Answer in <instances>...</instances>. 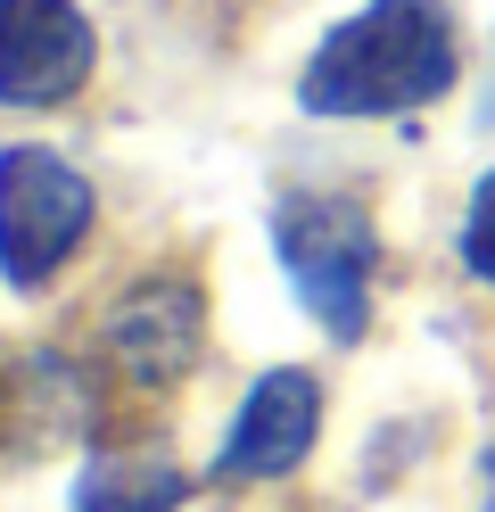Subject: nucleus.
<instances>
[{
	"label": "nucleus",
	"mask_w": 495,
	"mask_h": 512,
	"mask_svg": "<svg viewBox=\"0 0 495 512\" xmlns=\"http://www.w3.org/2000/svg\"><path fill=\"white\" fill-rule=\"evenodd\" d=\"M462 75L454 50V9L446 0H363L314 42L306 75H297V108L306 116H421L446 100Z\"/></svg>",
	"instance_id": "f257e3e1"
},
{
	"label": "nucleus",
	"mask_w": 495,
	"mask_h": 512,
	"mask_svg": "<svg viewBox=\"0 0 495 512\" xmlns=\"http://www.w3.org/2000/svg\"><path fill=\"white\" fill-rule=\"evenodd\" d=\"M273 248L297 306L314 323L355 347L372 331V265H380V223L363 199H339V190H289L273 207Z\"/></svg>",
	"instance_id": "f03ea898"
},
{
	"label": "nucleus",
	"mask_w": 495,
	"mask_h": 512,
	"mask_svg": "<svg viewBox=\"0 0 495 512\" xmlns=\"http://www.w3.org/2000/svg\"><path fill=\"white\" fill-rule=\"evenodd\" d=\"M91 182L83 166H66L42 141H9L0 149V281L9 290H42L58 265L91 240Z\"/></svg>",
	"instance_id": "7ed1b4c3"
},
{
	"label": "nucleus",
	"mask_w": 495,
	"mask_h": 512,
	"mask_svg": "<svg viewBox=\"0 0 495 512\" xmlns=\"http://www.w3.org/2000/svg\"><path fill=\"white\" fill-rule=\"evenodd\" d=\"M198 347H207V298H198L190 273H149L99 314V356H108L124 372V389H141V397L190 380Z\"/></svg>",
	"instance_id": "20e7f679"
},
{
	"label": "nucleus",
	"mask_w": 495,
	"mask_h": 512,
	"mask_svg": "<svg viewBox=\"0 0 495 512\" xmlns=\"http://www.w3.org/2000/svg\"><path fill=\"white\" fill-rule=\"evenodd\" d=\"M99 67V25L75 0H0V108H66Z\"/></svg>",
	"instance_id": "39448f33"
},
{
	"label": "nucleus",
	"mask_w": 495,
	"mask_h": 512,
	"mask_svg": "<svg viewBox=\"0 0 495 512\" xmlns=\"http://www.w3.org/2000/svg\"><path fill=\"white\" fill-rule=\"evenodd\" d=\"M314 438H322V380L281 364L240 397V413L223 430V455H215V479H289L314 455Z\"/></svg>",
	"instance_id": "423d86ee"
},
{
	"label": "nucleus",
	"mask_w": 495,
	"mask_h": 512,
	"mask_svg": "<svg viewBox=\"0 0 495 512\" xmlns=\"http://www.w3.org/2000/svg\"><path fill=\"white\" fill-rule=\"evenodd\" d=\"M91 389L58 356H0V463H42L58 438H83Z\"/></svg>",
	"instance_id": "0eeeda50"
},
{
	"label": "nucleus",
	"mask_w": 495,
	"mask_h": 512,
	"mask_svg": "<svg viewBox=\"0 0 495 512\" xmlns=\"http://www.w3.org/2000/svg\"><path fill=\"white\" fill-rule=\"evenodd\" d=\"M190 471L165 446H99L75 479V512H182Z\"/></svg>",
	"instance_id": "6e6552de"
},
{
	"label": "nucleus",
	"mask_w": 495,
	"mask_h": 512,
	"mask_svg": "<svg viewBox=\"0 0 495 512\" xmlns=\"http://www.w3.org/2000/svg\"><path fill=\"white\" fill-rule=\"evenodd\" d=\"M462 273L495 290V174H479L471 207H462Z\"/></svg>",
	"instance_id": "1a4fd4ad"
},
{
	"label": "nucleus",
	"mask_w": 495,
	"mask_h": 512,
	"mask_svg": "<svg viewBox=\"0 0 495 512\" xmlns=\"http://www.w3.org/2000/svg\"><path fill=\"white\" fill-rule=\"evenodd\" d=\"M479 512H495V438H487V455H479Z\"/></svg>",
	"instance_id": "9d476101"
},
{
	"label": "nucleus",
	"mask_w": 495,
	"mask_h": 512,
	"mask_svg": "<svg viewBox=\"0 0 495 512\" xmlns=\"http://www.w3.org/2000/svg\"><path fill=\"white\" fill-rule=\"evenodd\" d=\"M479 124H495V83H487V100H479Z\"/></svg>",
	"instance_id": "9b49d317"
}]
</instances>
